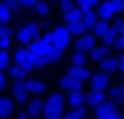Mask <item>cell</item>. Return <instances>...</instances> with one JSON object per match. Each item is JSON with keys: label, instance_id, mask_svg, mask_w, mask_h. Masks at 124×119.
I'll return each instance as SVG.
<instances>
[{"label": "cell", "instance_id": "ac0fdd59", "mask_svg": "<svg viewBox=\"0 0 124 119\" xmlns=\"http://www.w3.org/2000/svg\"><path fill=\"white\" fill-rule=\"evenodd\" d=\"M43 108H45V102L41 99H33L28 104V115H39L43 112Z\"/></svg>", "mask_w": 124, "mask_h": 119}, {"label": "cell", "instance_id": "8992f818", "mask_svg": "<svg viewBox=\"0 0 124 119\" xmlns=\"http://www.w3.org/2000/svg\"><path fill=\"white\" fill-rule=\"evenodd\" d=\"M94 110H96V115L102 117V119H117L120 115V112L117 110V106H115L113 102H102Z\"/></svg>", "mask_w": 124, "mask_h": 119}, {"label": "cell", "instance_id": "f35d334b", "mask_svg": "<svg viewBox=\"0 0 124 119\" xmlns=\"http://www.w3.org/2000/svg\"><path fill=\"white\" fill-rule=\"evenodd\" d=\"M113 2V6L117 8V11H122L124 9V0H111Z\"/></svg>", "mask_w": 124, "mask_h": 119}, {"label": "cell", "instance_id": "ee69618b", "mask_svg": "<svg viewBox=\"0 0 124 119\" xmlns=\"http://www.w3.org/2000/svg\"><path fill=\"white\" fill-rule=\"evenodd\" d=\"M122 82H124V74H122Z\"/></svg>", "mask_w": 124, "mask_h": 119}, {"label": "cell", "instance_id": "3957f363", "mask_svg": "<svg viewBox=\"0 0 124 119\" xmlns=\"http://www.w3.org/2000/svg\"><path fill=\"white\" fill-rule=\"evenodd\" d=\"M69 41H70V32H69V28H56V30L52 32V45L56 48H59V50H65L69 45Z\"/></svg>", "mask_w": 124, "mask_h": 119}, {"label": "cell", "instance_id": "e575fe53", "mask_svg": "<svg viewBox=\"0 0 124 119\" xmlns=\"http://www.w3.org/2000/svg\"><path fill=\"white\" fill-rule=\"evenodd\" d=\"M72 8H74L72 0H61V11H63V13L69 11V9H72Z\"/></svg>", "mask_w": 124, "mask_h": 119}, {"label": "cell", "instance_id": "d590c367", "mask_svg": "<svg viewBox=\"0 0 124 119\" xmlns=\"http://www.w3.org/2000/svg\"><path fill=\"white\" fill-rule=\"evenodd\" d=\"M4 36H11V30L6 26V22H0V37H4Z\"/></svg>", "mask_w": 124, "mask_h": 119}, {"label": "cell", "instance_id": "1f68e13d", "mask_svg": "<svg viewBox=\"0 0 124 119\" xmlns=\"http://www.w3.org/2000/svg\"><path fill=\"white\" fill-rule=\"evenodd\" d=\"M11 45V36H4V37H0V48L2 50H8Z\"/></svg>", "mask_w": 124, "mask_h": 119}, {"label": "cell", "instance_id": "d6986e66", "mask_svg": "<svg viewBox=\"0 0 124 119\" xmlns=\"http://www.w3.org/2000/svg\"><path fill=\"white\" fill-rule=\"evenodd\" d=\"M24 86L31 93H43V91H45V84H43L41 80H26Z\"/></svg>", "mask_w": 124, "mask_h": 119}, {"label": "cell", "instance_id": "b9f144b4", "mask_svg": "<svg viewBox=\"0 0 124 119\" xmlns=\"http://www.w3.org/2000/svg\"><path fill=\"white\" fill-rule=\"evenodd\" d=\"M119 67L122 69V73H124V56H122V58H119Z\"/></svg>", "mask_w": 124, "mask_h": 119}, {"label": "cell", "instance_id": "7bdbcfd3", "mask_svg": "<svg viewBox=\"0 0 124 119\" xmlns=\"http://www.w3.org/2000/svg\"><path fill=\"white\" fill-rule=\"evenodd\" d=\"M89 2H91L93 6H94V4H100V0H89Z\"/></svg>", "mask_w": 124, "mask_h": 119}, {"label": "cell", "instance_id": "74e56055", "mask_svg": "<svg viewBox=\"0 0 124 119\" xmlns=\"http://www.w3.org/2000/svg\"><path fill=\"white\" fill-rule=\"evenodd\" d=\"M115 47L117 48H124V34H119V37L115 39Z\"/></svg>", "mask_w": 124, "mask_h": 119}, {"label": "cell", "instance_id": "d6a6232c", "mask_svg": "<svg viewBox=\"0 0 124 119\" xmlns=\"http://www.w3.org/2000/svg\"><path fill=\"white\" fill-rule=\"evenodd\" d=\"M76 2V6L80 8L82 11H85V9H89V8H93V4L89 2V0H74Z\"/></svg>", "mask_w": 124, "mask_h": 119}, {"label": "cell", "instance_id": "2e32d148", "mask_svg": "<svg viewBox=\"0 0 124 119\" xmlns=\"http://www.w3.org/2000/svg\"><path fill=\"white\" fill-rule=\"evenodd\" d=\"M100 67H102L104 73H113L115 69H119V58H104L100 62Z\"/></svg>", "mask_w": 124, "mask_h": 119}, {"label": "cell", "instance_id": "f546056e", "mask_svg": "<svg viewBox=\"0 0 124 119\" xmlns=\"http://www.w3.org/2000/svg\"><path fill=\"white\" fill-rule=\"evenodd\" d=\"M72 62H74V65H83L87 62V58H85V54L82 50H76V54L72 56Z\"/></svg>", "mask_w": 124, "mask_h": 119}, {"label": "cell", "instance_id": "7402d4cb", "mask_svg": "<svg viewBox=\"0 0 124 119\" xmlns=\"http://www.w3.org/2000/svg\"><path fill=\"white\" fill-rule=\"evenodd\" d=\"M109 99L113 102H122L124 101V88L122 86H115L111 91H109Z\"/></svg>", "mask_w": 124, "mask_h": 119}, {"label": "cell", "instance_id": "cb8c5ba5", "mask_svg": "<svg viewBox=\"0 0 124 119\" xmlns=\"http://www.w3.org/2000/svg\"><path fill=\"white\" fill-rule=\"evenodd\" d=\"M26 73H28V71H26L24 67H21L19 63H15V65H13V67L9 69V74H11L13 78H15V80H22V78L26 76Z\"/></svg>", "mask_w": 124, "mask_h": 119}, {"label": "cell", "instance_id": "83f0119b", "mask_svg": "<svg viewBox=\"0 0 124 119\" xmlns=\"http://www.w3.org/2000/svg\"><path fill=\"white\" fill-rule=\"evenodd\" d=\"M37 11V15H48V11H50V6L46 2H43V0H37V4L33 6Z\"/></svg>", "mask_w": 124, "mask_h": 119}, {"label": "cell", "instance_id": "603a6c76", "mask_svg": "<svg viewBox=\"0 0 124 119\" xmlns=\"http://www.w3.org/2000/svg\"><path fill=\"white\" fill-rule=\"evenodd\" d=\"M67 22H74V21H82V9L80 8H72V9H69L63 13Z\"/></svg>", "mask_w": 124, "mask_h": 119}, {"label": "cell", "instance_id": "7c38bea8", "mask_svg": "<svg viewBox=\"0 0 124 119\" xmlns=\"http://www.w3.org/2000/svg\"><path fill=\"white\" fill-rule=\"evenodd\" d=\"M96 17H98V15H96L91 8H89V9H85V11H82V22L85 24V28H87V30H91V28L96 24Z\"/></svg>", "mask_w": 124, "mask_h": 119}, {"label": "cell", "instance_id": "277c9868", "mask_svg": "<svg viewBox=\"0 0 124 119\" xmlns=\"http://www.w3.org/2000/svg\"><path fill=\"white\" fill-rule=\"evenodd\" d=\"M15 62L19 63L21 67H24L28 73H30L31 69H35V58H33V54H31L30 50H24V48L17 50L15 52Z\"/></svg>", "mask_w": 124, "mask_h": 119}, {"label": "cell", "instance_id": "6da1fadb", "mask_svg": "<svg viewBox=\"0 0 124 119\" xmlns=\"http://www.w3.org/2000/svg\"><path fill=\"white\" fill-rule=\"evenodd\" d=\"M52 50V32H48L43 39H35L30 47V52L35 58V67H45L48 63V54Z\"/></svg>", "mask_w": 124, "mask_h": 119}, {"label": "cell", "instance_id": "44dd1931", "mask_svg": "<svg viewBox=\"0 0 124 119\" xmlns=\"http://www.w3.org/2000/svg\"><path fill=\"white\" fill-rule=\"evenodd\" d=\"M11 13H13V11H11L9 6L6 4V2H0V22H6V24H8V22L11 21Z\"/></svg>", "mask_w": 124, "mask_h": 119}, {"label": "cell", "instance_id": "5b68a950", "mask_svg": "<svg viewBox=\"0 0 124 119\" xmlns=\"http://www.w3.org/2000/svg\"><path fill=\"white\" fill-rule=\"evenodd\" d=\"M17 37H19V41H21L22 45H28L30 41H33V39H37V37H39V26L31 22V24L21 28V30H19V34H17Z\"/></svg>", "mask_w": 124, "mask_h": 119}, {"label": "cell", "instance_id": "e0dca14e", "mask_svg": "<svg viewBox=\"0 0 124 119\" xmlns=\"http://www.w3.org/2000/svg\"><path fill=\"white\" fill-rule=\"evenodd\" d=\"M13 108H15V104L11 99H0V117H8V115L13 114Z\"/></svg>", "mask_w": 124, "mask_h": 119}, {"label": "cell", "instance_id": "5bb4252c", "mask_svg": "<svg viewBox=\"0 0 124 119\" xmlns=\"http://www.w3.org/2000/svg\"><path fill=\"white\" fill-rule=\"evenodd\" d=\"M87 104L89 106H93V108H96V106H100V104L104 102V91H98V89H93L91 93L87 95Z\"/></svg>", "mask_w": 124, "mask_h": 119}, {"label": "cell", "instance_id": "9a60e30c", "mask_svg": "<svg viewBox=\"0 0 124 119\" xmlns=\"http://www.w3.org/2000/svg\"><path fill=\"white\" fill-rule=\"evenodd\" d=\"M61 88L70 89V91H72V89H80V88H82V80H78V78L67 74V76L61 78Z\"/></svg>", "mask_w": 124, "mask_h": 119}, {"label": "cell", "instance_id": "4316f807", "mask_svg": "<svg viewBox=\"0 0 124 119\" xmlns=\"http://www.w3.org/2000/svg\"><path fill=\"white\" fill-rule=\"evenodd\" d=\"M108 28H109V26H108V22H106V21L102 19L100 22H96V24L93 26V32H94V36H96V37H104V34L108 32Z\"/></svg>", "mask_w": 124, "mask_h": 119}, {"label": "cell", "instance_id": "60d3db41", "mask_svg": "<svg viewBox=\"0 0 124 119\" xmlns=\"http://www.w3.org/2000/svg\"><path fill=\"white\" fill-rule=\"evenodd\" d=\"M4 84H6V78H4V74H2V71H0V91L4 89Z\"/></svg>", "mask_w": 124, "mask_h": 119}, {"label": "cell", "instance_id": "ffe728a7", "mask_svg": "<svg viewBox=\"0 0 124 119\" xmlns=\"http://www.w3.org/2000/svg\"><path fill=\"white\" fill-rule=\"evenodd\" d=\"M69 32H70V36H82L83 32L87 30L85 28V24H83L82 21H74V22H69Z\"/></svg>", "mask_w": 124, "mask_h": 119}, {"label": "cell", "instance_id": "30bf717a", "mask_svg": "<svg viewBox=\"0 0 124 119\" xmlns=\"http://www.w3.org/2000/svg\"><path fill=\"white\" fill-rule=\"evenodd\" d=\"M28 89H26V86H24V82L22 80H19V82L13 86V95H15V99L19 101V102H26V99H28Z\"/></svg>", "mask_w": 124, "mask_h": 119}, {"label": "cell", "instance_id": "4dcf8cb0", "mask_svg": "<svg viewBox=\"0 0 124 119\" xmlns=\"http://www.w3.org/2000/svg\"><path fill=\"white\" fill-rule=\"evenodd\" d=\"M8 63H9V58H8V52H6V50H2V52H0V71L8 67Z\"/></svg>", "mask_w": 124, "mask_h": 119}, {"label": "cell", "instance_id": "ab89813d", "mask_svg": "<svg viewBox=\"0 0 124 119\" xmlns=\"http://www.w3.org/2000/svg\"><path fill=\"white\" fill-rule=\"evenodd\" d=\"M21 4L24 6V8H33V6L37 4V0H21Z\"/></svg>", "mask_w": 124, "mask_h": 119}, {"label": "cell", "instance_id": "52a82bcc", "mask_svg": "<svg viewBox=\"0 0 124 119\" xmlns=\"http://www.w3.org/2000/svg\"><path fill=\"white\" fill-rule=\"evenodd\" d=\"M115 13H117V8L113 6L111 0H104V2H100V4H98V17H102L104 21L111 19Z\"/></svg>", "mask_w": 124, "mask_h": 119}, {"label": "cell", "instance_id": "8d00e7d4", "mask_svg": "<svg viewBox=\"0 0 124 119\" xmlns=\"http://www.w3.org/2000/svg\"><path fill=\"white\" fill-rule=\"evenodd\" d=\"M115 28L119 34H124V19H115Z\"/></svg>", "mask_w": 124, "mask_h": 119}, {"label": "cell", "instance_id": "4fadbf2b", "mask_svg": "<svg viewBox=\"0 0 124 119\" xmlns=\"http://www.w3.org/2000/svg\"><path fill=\"white\" fill-rule=\"evenodd\" d=\"M108 76L106 74H94L91 76V88L93 89H98V91H104V89L108 88Z\"/></svg>", "mask_w": 124, "mask_h": 119}, {"label": "cell", "instance_id": "d4e9b609", "mask_svg": "<svg viewBox=\"0 0 124 119\" xmlns=\"http://www.w3.org/2000/svg\"><path fill=\"white\" fill-rule=\"evenodd\" d=\"M117 34H119V32H117V28H108V32H106V34H104V43H106V45H115V39H117Z\"/></svg>", "mask_w": 124, "mask_h": 119}, {"label": "cell", "instance_id": "9c48e42d", "mask_svg": "<svg viewBox=\"0 0 124 119\" xmlns=\"http://www.w3.org/2000/svg\"><path fill=\"white\" fill-rule=\"evenodd\" d=\"M93 48H94V37L93 36H82L76 41V50L89 52V50H93Z\"/></svg>", "mask_w": 124, "mask_h": 119}, {"label": "cell", "instance_id": "ba28073f", "mask_svg": "<svg viewBox=\"0 0 124 119\" xmlns=\"http://www.w3.org/2000/svg\"><path fill=\"white\" fill-rule=\"evenodd\" d=\"M67 74L78 78V80H82V82H85V80H89V78H91V71H87L83 65H74V67H70Z\"/></svg>", "mask_w": 124, "mask_h": 119}, {"label": "cell", "instance_id": "484cf974", "mask_svg": "<svg viewBox=\"0 0 124 119\" xmlns=\"http://www.w3.org/2000/svg\"><path fill=\"white\" fill-rule=\"evenodd\" d=\"M91 56H93L94 62H96V60L102 62L104 58L108 56V47H96V48H93V50H91Z\"/></svg>", "mask_w": 124, "mask_h": 119}, {"label": "cell", "instance_id": "836d02e7", "mask_svg": "<svg viewBox=\"0 0 124 119\" xmlns=\"http://www.w3.org/2000/svg\"><path fill=\"white\" fill-rule=\"evenodd\" d=\"M6 4L11 8V11H19V9H21V6H22L21 0H6Z\"/></svg>", "mask_w": 124, "mask_h": 119}, {"label": "cell", "instance_id": "8fae6325", "mask_svg": "<svg viewBox=\"0 0 124 119\" xmlns=\"http://www.w3.org/2000/svg\"><path fill=\"white\" fill-rule=\"evenodd\" d=\"M85 101H87V99H85V95H83L80 89H72L70 95H69V104H70L72 108H76V106H83Z\"/></svg>", "mask_w": 124, "mask_h": 119}, {"label": "cell", "instance_id": "f1b7e54d", "mask_svg": "<svg viewBox=\"0 0 124 119\" xmlns=\"http://www.w3.org/2000/svg\"><path fill=\"white\" fill-rule=\"evenodd\" d=\"M83 115H85V108L83 106H76L72 112L67 114V119H78V117H83Z\"/></svg>", "mask_w": 124, "mask_h": 119}, {"label": "cell", "instance_id": "7a4b0ae2", "mask_svg": "<svg viewBox=\"0 0 124 119\" xmlns=\"http://www.w3.org/2000/svg\"><path fill=\"white\" fill-rule=\"evenodd\" d=\"M63 104H65V101H63L61 95H59V93H52L50 97L46 99V102H45L43 114L46 115L48 119H56V117H59V115H61Z\"/></svg>", "mask_w": 124, "mask_h": 119}]
</instances>
